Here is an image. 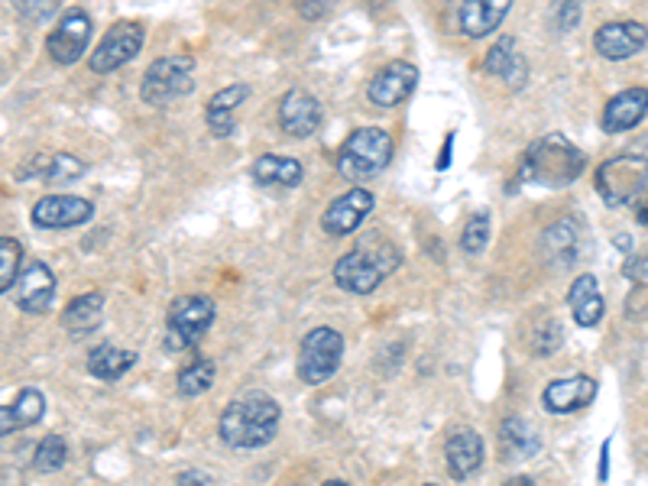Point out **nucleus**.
<instances>
[{"mask_svg":"<svg viewBox=\"0 0 648 486\" xmlns=\"http://www.w3.org/2000/svg\"><path fill=\"white\" fill-rule=\"evenodd\" d=\"M91 201L78 195H46L33 205V224L36 228H78L91 221Z\"/></svg>","mask_w":648,"mask_h":486,"instance_id":"2eb2a0df","label":"nucleus"},{"mask_svg":"<svg viewBox=\"0 0 648 486\" xmlns=\"http://www.w3.org/2000/svg\"><path fill=\"white\" fill-rule=\"evenodd\" d=\"M20 263H23V246L13 238H0V296L13 289L20 276Z\"/></svg>","mask_w":648,"mask_h":486,"instance_id":"473e14b6","label":"nucleus"},{"mask_svg":"<svg viewBox=\"0 0 648 486\" xmlns=\"http://www.w3.org/2000/svg\"><path fill=\"white\" fill-rule=\"evenodd\" d=\"M428 486H435V484H428Z\"/></svg>","mask_w":648,"mask_h":486,"instance_id":"49530a36","label":"nucleus"},{"mask_svg":"<svg viewBox=\"0 0 648 486\" xmlns=\"http://www.w3.org/2000/svg\"><path fill=\"white\" fill-rule=\"evenodd\" d=\"M194 85V59L192 56H166V59L153 62L149 71L143 75V101L149 108H166L172 101H179L182 95H189Z\"/></svg>","mask_w":648,"mask_h":486,"instance_id":"423d86ee","label":"nucleus"},{"mask_svg":"<svg viewBox=\"0 0 648 486\" xmlns=\"http://www.w3.org/2000/svg\"><path fill=\"white\" fill-rule=\"evenodd\" d=\"M392 159V136L380 126H360L354 130L337 156V169L344 179L350 183H364L373 179L377 173H383Z\"/></svg>","mask_w":648,"mask_h":486,"instance_id":"20e7f679","label":"nucleus"},{"mask_svg":"<svg viewBox=\"0 0 648 486\" xmlns=\"http://www.w3.org/2000/svg\"><path fill=\"white\" fill-rule=\"evenodd\" d=\"M506 486H535V484H532L528 477H516V481H510V484H506Z\"/></svg>","mask_w":648,"mask_h":486,"instance_id":"c03bdc74","label":"nucleus"},{"mask_svg":"<svg viewBox=\"0 0 648 486\" xmlns=\"http://www.w3.org/2000/svg\"><path fill=\"white\" fill-rule=\"evenodd\" d=\"M247 95H250L247 85H227L208 101V126L214 136H227L234 130V108H241Z\"/></svg>","mask_w":648,"mask_h":486,"instance_id":"4be33fe9","label":"nucleus"},{"mask_svg":"<svg viewBox=\"0 0 648 486\" xmlns=\"http://www.w3.org/2000/svg\"><path fill=\"white\" fill-rule=\"evenodd\" d=\"M65 457H68L65 441L59 438V434H49V438H43V441L36 444L33 471H40V474H56V471L65 464Z\"/></svg>","mask_w":648,"mask_h":486,"instance_id":"c756f323","label":"nucleus"},{"mask_svg":"<svg viewBox=\"0 0 648 486\" xmlns=\"http://www.w3.org/2000/svg\"><path fill=\"white\" fill-rule=\"evenodd\" d=\"M214 321V302L204 296H186L169 308V321H166V347L172 354L192 347L194 341L211 328Z\"/></svg>","mask_w":648,"mask_h":486,"instance_id":"6e6552de","label":"nucleus"},{"mask_svg":"<svg viewBox=\"0 0 648 486\" xmlns=\"http://www.w3.org/2000/svg\"><path fill=\"white\" fill-rule=\"evenodd\" d=\"M143 49V26L139 23H114L104 40L98 43V49L91 53V71L104 75L114 71L121 65H127L136 53Z\"/></svg>","mask_w":648,"mask_h":486,"instance_id":"9d476101","label":"nucleus"},{"mask_svg":"<svg viewBox=\"0 0 648 486\" xmlns=\"http://www.w3.org/2000/svg\"><path fill=\"white\" fill-rule=\"evenodd\" d=\"M279 126L289 133V136H312L319 126H322V104L315 95L302 91V88H292L282 101H279Z\"/></svg>","mask_w":648,"mask_h":486,"instance_id":"dca6fc26","label":"nucleus"},{"mask_svg":"<svg viewBox=\"0 0 648 486\" xmlns=\"http://www.w3.org/2000/svg\"><path fill=\"white\" fill-rule=\"evenodd\" d=\"M10 409H13L16 426L30 428L33 422H40V419H43L46 399H43V393H40V389H20V396H16V402H13Z\"/></svg>","mask_w":648,"mask_h":486,"instance_id":"72a5a7b5","label":"nucleus"},{"mask_svg":"<svg viewBox=\"0 0 648 486\" xmlns=\"http://www.w3.org/2000/svg\"><path fill=\"white\" fill-rule=\"evenodd\" d=\"M133 364H136V354L118 344H98L88 357V369L98 379H121Z\"/></svg>","mask_w":648,"mask_h":486,"instance_id":"cd10ccee","label":"nucleus"},{"mask_svg":"<svg viewBox=\"0 0 648 486\" xmlns=\"http://www.w3.org/2000/svg\"><path fill=\"white\" fill-rule=\"evenodd\" d=\"M101 308H104V296L101 292H88L71 299V305L65 308L63 324L65 331L71 334H91L101 324Z\"/></svg>","mask_w":648,"mask_h":486,"instance_id":"bb28decb","label":"nucleus"},{"mask_svg":"<svg viewBox=\"0 0 648 486\" xmlns=\"http://www.w3.org/2000/svg\"><path fill=\"white\" fill-rule=\"evenodd\" d=\"M322 13H327L324 3H319V7H302V16H322Z\"/></svg>","mask_w":648,"mask_h":486,"instance_id":"37998d69","label":"nucleus"},{"mask_svg":"<svg viewBox=\"0 0 648 486\" xmlns=\"http://www.w3.org/2000/svg\"><path fill=\"white\" fill-rule=\"evenodd\" d=\"M340 357H344V338L334 328H312L299 347V366H295L299 379L309 386H319L334 376V369L340 366Z\"/></svg>","mask_w":648,"mask_h":486,"instance_id":"0eeeda50","label":"nucleus"},{"mask_svg":"<svg viewBox=\"0 0 648 486\" xmlns=\"http://www.w3.org/2000/svg\"><path fill=\"white\" fill-rule=\"evenodd\" d=\"M561 324H555V321H545V324H538L535 331H532V351L538 354V357H548V354H555L558 347H561Z\"/></svg>","mask_w":648,"mask_h":486,"instance_id":"c9c22d12","label":"nucleus"},{"mask_svg":"<svg viewBox=\"0 0 648 486\" xmlns=\"http://www.w3.org/2000/svg\"><path fill=\"white\" fill-rule=\"evenodd\" d=\"M20 179L26 176H43L46 183H71L78 176H85V163L68 156V153H59V156H30V163L16 173Z\"/></svg>","mask_w":648,"mask_h":486,"instance_id":"b1692460","label":"nucleus"},{"mask_svg":"<svg viewBox=\"0 0 648 486\" xmlns=\"http://www.w3.org/2000/svg\"><path fill=\"white\" fill-rule=\"evenodd\" d=\"M279 428V406L266 393H244L234 399L217 422V434L231 448H262Z\"/></svg>","mask_w":648,"mask_h":486,"instance_id":"f257e3e1","label":"nucleus"},{"mask_svg":"<svg viewBox=\"0 0 648 486\" xmlns=\"http://www.w3.org/2000/svg\"><path fill=\"white\" fill-rule=\"evenodd\" d=\"M578 16H581V7H578V3H565V7H558V26H561V30H571Z\"/></svg>","mask_w":648,"mask_h":486,"instance_id":"e433bc0d","label":"nucleus"},{"mask_svg":"<svg viewBox=\"0 0 648 486\" xmlns=\"http://www.w3.org/2000/svg\"><path fill=\"white\" fill-rule=\"evenodd\" d=\"M214 383V364L211 361H194L179 373V393L182 396H201Z\"/></svg>","mask_w":648,"mask_h":486,"instance_id":"2f4dec72","label":"nucleus"},{"mask_svg":"<svg viewBox=\"0 0 648 486\" xmlns=\"http://www.w3.org/2000/svg\"><path fill=\"white\" fill-rule=\"evenodd\" d=\"M648 185V159L636 156V153H623L613 156L610 163H603L596 169V191L606 205L619 208L629 205L643 195V188Z\"/></svg>","mask_w":648,"mask_h":486,"instance_id":"39448f33","label":"nucleus"},{"mask_svg":"<svg viewBox=\"0 0 648 486\" xmlns=\"http://www.w3.org/2000/svg\"><path fill=\"white\" fill-rule=\"evenodd\" d=\"M583 246V228L574 221V218H561L558 224H551L545 234H541V250L548 256L551 266H574L578 256H581Z\"/></svg>","mask_w":648,"mask_h":486,"instance_id":"f3484780","label":"nucleus"},{"mask_svg":"<svg viewBox=\"0 0 648 486\" xmlns=\"http://www.w3.org/2000/svg\"><path fill=\"white\" fill-rule=\"evenodd\" d=\"M56 299V276L46 263L33 259L20 269L16 283H13V302L26 314H40L46 311Z\"/></svg>","mask_w":648,"mask_h":486,"instance_id":"ddd939ff","label":"nucleus"},{"mask_svg":"<svg viewBox=\"0 0 648 486\" xmlns=\"http://www.w3.org/2000/svg\"><path fill=\"white\" fill-rule=\"evenodd\" d=\"M179 486H211V484H208V477H204L201 471H186V474L179 477Z\"/></svg>","mask_w":648,"mask_h":486,"instance_id":"58836bf2","label":"nucleus"},{"mask_svg":"<svg viewBox=\"0 0 648 486\" xmlns=\"http://www.w3.org/2000/svg\"><path fill=\"white\" fill-rule=\"evenodd\" d=\"M510 13V3L503 0H467L460 10H457V23L467 36L480 40L487 33H493Z\"/></svg>","mask_w":648,"mask_h":486,"instance_id":"412c9836","label":"nucleus"},{"mask_svg":"<svg viewBox=\"0 0 648 486\" xmlns=\"http://www.w3.org/2000/svg\"><path fill=\"white\" fill-rule=\"evenodd\" d=\"M626 276H629L633 286H636V292H633L629 302H626V311L636 318V314H643L648 308V253L646 256H639V259H629V263H626Z\"/></svg>","mask_w":648,"mask_h":486,"instance_id":"7c9ffc66","label":"nucleus"},{"mask_svg":"<svg viewBox=\"0 0 648 486\" xmlns=\"http://www.w3.org/2000/svg\"><path fill=\"white\" fill-rule=\"evenodd\" d=\"M451 143H454V136H448V140H445V150H442V159H438V169H445V166H448V156H451Z\"/></svg>","mask_w":648,"mask_h":486,"instance_id":"a19ab883","label":"nucleus"},{"mask_svg":"<svg viewBox=\"0 0 648 486\" xmlns=\"http://www.w3.org/2000/svg\"><path fill=\"white\" fill-rule=\"evenodd\" d=\"M88 40H91V16L81 7H71V10H65L59 16V23H56V30L49 33L46 53L59 65H71V62H78L85 56Z\"/></svg>","mask_w":648,"mask_h":486,"instance_id":"1a4fd4ad","label":"nucleus"},{"mask_svg":"<svg viewBox=\"0 0 648 486\" xmlns=\"http://www.w3.org/2000/svg\"><path fill=\"white\" fill-rule=\"evenodd\" d=\"M487 241H490V214L480 211V214H473V218L467 221V228H463V234H460V246H463V253L477 256V253L487 246Z\"/></svg>","mask_w":648,"mask_h":486,"instance_id":"f704fd0d","label":"nucleus"},{"mask_svg":"<svg viewBox=\"0 0 648 486\" xmlns=\"http://www.w3.org/2000/svg\"><path fill=\"white\" fill-rule=\"evenodd\" d=\"M254 179L259 185H279V188H292L302 183V163L292 156H259L254 163Z\"/></svg>","mask_w":648,"mask_h":486,"instance_id":"a878e982","label":"nucleus"},{"mask_svg":"<svg viewBox=\"0 0 648 486\" xmlns=\"http://www.w3.org/2000/svg\"><path fill=\"white\" fill-rule=\"evenodd\" d=\"M568 305H571L574 321H578L581 328L600 324V318H603V296H600L596 279H593L590 273H583V276L574 279V286H571V292H568Z\"/></svg>","mask_w":648,"mask_h":486,"instance_id":"5701e85b","label":"nucleus"},{"mask_svg":"<svg viewBox=\"0 0 648 486\" xmlns=\"http://www.w3.org/2000/svg\"><path fill=\"white\" fill-rule=\"evenodd\" d=\"M373 211V195L367 188H350L344 195H337L322 218V228L327 238H347L354 234Z\"/></svg>","mask_w":648,"mask_h":486,"instance_id":"9b49d317","label":"nucleus"},{"mask_svg":"<svg viewBox=\"0 0 648 486\" xmlns=\"http://www.w3.org/2000/svg\"><path fill=\"white\" fill-rule=\"evenodd\" d=\"M648 43V30L636 20H619V23H603L593 36V49L610 62H623L636 53H643Z\"/></svg>","mask_w":648,"mask_h":486,"instance_id":"4468645a","label":"nucleus"},{"mask_svg":"<svg viewBox=\"0 0 648 486\" xmlns=\"http://www.w3.org/2000/svg\"><path fill=\"white\" fill-rule=\"evenodd\" d=\"M636 218H639V224H648V195L639 201V208H636Z\"/></svg>","mask_w":648,"mask_h":486,"instance_id":"79ce46f5","label":"nucleus"},{"mask_svg":"<svg viewBox=\"0 0 648 486\" xmlns=\"http://www.w3.org/2000/svg\"><path fill=\"white\" fill-rule=\"evenodd\" d=\"M606 474H610V444H603L600 451V481H606Z\"/></svg>","mask_w":648,"mask_h":486,"instance_id":"ea45409f","label":"nucleus"},{"mask_svg":"<svg viewBox=\"0 0 648 486\" xmlns=\"http://www.w3.org/2000/svg\"><path fill=\"white\" fill-rule=\"evenodd\" d=\"M648 111V88H626L616 98H610L603 111V130L606 133H623L636 123H643Z\"/></svg>","mask_w":648,"mask_h":486,"instance_id":"6ab92c4d","label":"nucleus"},{"mask_svg":"<svg viewBox=\"0 0 648 486\" xmlns=\"http://www.w3.org/2000/svg\"><path fill=\"white\" fill-rule=\"evenodd\" d=\"M324 486H347V484H337V481H331V484H324Z\"/></svg>","mask_w":648,"mask_h":486,"instance_id":"a18cd8bd","label":"nucleus"},{"mask_svg":"<svg viewBox=\"0 0 648 486\" xmlns=\"http://www.w3.org/2000/svg\"><path fill=\"white\" fill-rule=\"evenodd\" d=\"M13 431H20L16 419H13V409L10 406H0V438L3 434H13Z\"/></svg>","mask_w":648,"mask_h":486,"instance_id":"4c0bfd02","label":"nucleus"},{"mask_svg":"<svg viewBox=\"0 0 648 486\" xmlns=\"http://www.w3.org/2000/svg\"><path fill=\"white\" fill-rule=\"evenodd\" d=\"M399 250L387 241H364L357 243L347 256L337 259L334 266V283L347 292H357V296H367L373 292L389 273L399 266Z\"/></svg>","mask_w":648,"mask_h":486,"instance_id":"f03ea898","label":"nucleus"},{"mask_svg":"<svg viewBox=\"0 0 648 486\" xmlns=\"http://www.w3.org/2000/svg\"><path fill=\"white\" fill-rule=\"evenodd\" d=\"M415 85H418V68L412 65V62H389L383 65L377 75H373V81H370V88H367V98H370V104L373 108H395V104H402L412 91H415Z\"/></svg>","mask_w":648,"mask_h":486,"instance_id":"f8f14e48","label":"nucleus"},{"mask_svg":"<svg viewBox=\"0 0 648 486\" xmlns=\"http://www.w3.org/2000/svg\"><path fill=\"white\" fill-rule=\"evenodd\" d=\"M500 438H503V454L516 457V461H525L538 451V431L528 426L525 419H506L503 428H500Z\"/></svg>","mask_w":648,"mask_h":486,"instance_id":"c85d7f7f","label":"nucleus"},{"mask_svg":"<svg viewBox=\"0 0 648 486\" xmlns=\"http://www.w3.org/2000/svg\"><path fill=\"white\" fill-rule=\"evenodd\" d=\"M596 396V383L590 376H568V379H555L548 383L541 402L548 412H558V416H568V412H578L583 406H590Z\"/></svg>","mask_w":648,"mask_h":486,"instance_id":"a211bd4d","label":"nucleus"},{"mask_svg":"<svg viewBox=\"0 0 648 486\" xmlns=\"http://www.w3.org/2000/svg\"><path fill=\"white\" fill-rule=\"evenodd\" d=\"M448 467H451V477L457 481H467L480 471L483 464V441L477 431L470 428H457L451 438H448Z\"/></svg>","mask_w":648,"mask_h":486,"instance_id":"aec40b11","label":"nucleus"},{"mask_svg":"<svg viewBox=\"0 0 648 486\" xmlns=\"http://www.w3.org/2000/svg\"><path fill=\"white\" fill-rule=\"evenodd\" d=\"M483 71L487 75H496V78H503L510 88H518L522 81H525V59L516 53V43L506 36V40H500L490 53H487V59H483Z\"/></svg>","mask_w":648,"mask_h":486,"instance_id":"393cba45","label":"nucleus"},{"mask_svg":"<svg viewBox=\"0 0 648 486\" xmlns=\"http://www.w3.org/2000/svg\"><path fill=\"white\" fill-rule=\"evenodd\" d=\"M583 156L581 150L561 136V133H548L541 140H535L525 153V179L545 185V188H565L571 185L583 173Z\"/></svg>","mask_w":648,"mask_h":486,"instance_id":"7ed1b4c3","label":"nucleus"}]
</instances>
